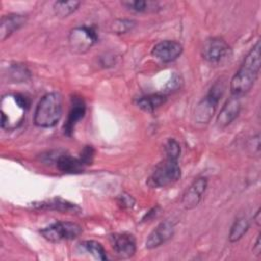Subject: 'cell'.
Listing matches in <instances>:
<instances>
[{
	"label": "cell",
	"instance_id": "cell-14",
	"mask_svg": "<svg viewBox=\"0 0 261 261\" xmlns=\"http://www.w3.org/2000/svg\"><path fill=\"white\" fill-rule=\"evenodd\" d=\"M242 108L240 97L232 96L222 106L220 112L217 115L216 123L218 127L223 128L229 125L240 114Z\"/></svg>",
	"mask_w": 261,
	"mask_h": 261
},
{
	"label": "cell",
	"instance_id": "cell-21",
	"mask_svg": "<svg viewBox=\"0 0 261 261\" xmlns=\"http://www.w3.org/2000/svg\"><path fill=\"white\" fill-rule=\"evenodd\" d=\"M80 5V1H56L53 3V9L58 17L64 18L73 13Z\"/></svg>",
	"mask_w": 261,
	"mask_h": 261
},
{
	"label": "cell",
	"instance_id": "cell-6",
	"mask_svg": "<svg viewBox=\"0 0 261 261\" xmlns=\"http://www.w3.org/2000/svg\"><path fill=\"white\" fill-rule=\"evenodd\" d=\"M68 46L75 54H85L97 43L98 36L94 28L89 25L74 27L69 31Z\"/></svg>",
	"mask_w": 261,
	"mask_h": 261
},
{
	"label": "cell",
	"instance_id": "cell-2",
	"mask_svg": "<svg viewBox=\"0 0 261 261\" xmlns=\"http://www.w3.org/2000/svg\"><path fill=\"white\" fill-rule=\"evenodd\" d=\"M63 110V98L58 92L45 94L38 102L33 121L41 128L54 127L60 120Z\"/></svg>",
	"mask_w": 261,
	"mask_h": 261
},
{
	"label": "cell",
	"instance_id": "cell-5",
	"mask_svg": "<svg viewBox=\"0 0 261 261\" xmlns=\"http://www.w3.org/2000/svg\"><path fill=\"white\" fill-rule=\"evenodd\" d=\"M180 176L181 169L178 160L165 157L155 167L149 178V184L154 188H166L177 182Z\"/></svg>",
	"mask_w": 261,
	"mask_h": 261
},
{
	"label": "cell",
	"instance_id": "cell-4",
	"mask_svg": "<svg viewBox=\"0 0 261 261\" xmlns=\"http://www.w3.org/2000/svg\"><path fill=\"white\" fill-rule=\"evenodd\" d=\"M225 90L224 82L217 81L210 88L209 92L196 105L194 117L198 123H208L215 114L217 106Z\"/></svg>",
	"mask_w": 261,
	"mask_h": 261
},
{
	"label": "cell",
	"instance_id": "cell-22",
	"mask_svg": "<svg viewBox=\"0 0 261 261\" xmlns=\"http://www.w3.org/2000/svg\"><path fill=\"white\" fill-rule=\"evenodd\" d=\"M121 4L130 11L134 12H147L149 10H155L157 2L145 1V0H126L122 1Z\"/></svg>",
	"mask_w": 261,
	"mask_h": 261
},
{
	"label": "cell",
	"instance_id": "cell-12",
	"mask_svg": "<svg viewBox=\"0 0 261 261\" xmlns=\"http://www.w3.org/2000/svg\"><path fill=\"white\" fill-rule=\"evenodd\" d=\"M208 180L204 176L196 178L186 190L181 197V205L185 209L191 210L196 208L202 200V197L207 189Z\"/></svg>",
	"mask_w": 261,
	"mask_h": 261
},
{
	"label": "cell",
	"instance_id": "cell-7",
	"mask_svg": "<svg viewBox=\"0 0 261 261\" xmlns=\"http://www.w3.org/2000/svg\"><path fill=\"white\" fill-rule=\"evenodd\" d=\"M82 232V226L71 221H57L40 230L42 237L51 243L74 240Z\"/></svg>",
	"mask_w": 261,
	"mask_h": 261
},
{
	"label": "cell",
	"instance_id": "cell-17",
	"mask_svg": "<svg viewBox=\"0 0 261 261\" xmlns=\"http://www.w3.org/2000/svg\"><path fill=\"white\" fill-rule=\"evenodd\" d=\"M55 163L57 168L63 173H79L86 167L80 157H72L65 153H61Z\"/></svg>",
	"mask_w": 261,
	"mask_h": 261
},
{
	"label": "cell",
	"instance_id": "cell-13",
	"mask_svg": "<svg viewBox=\"0 0 261 261\" xmlns=\"http://www.w3.org/2000/svg\"><path fill=\"white\" fill-rule=\"evenodd\" d=\"M33 207L36 209L58 211L62 213H72V214L82 213V209L80 206L67 200H64L60 197L51 198V199L40 201V202H35L33 203Z\"/></svg>",
	"mask_w": 261,
	"mask_h": 261
},
{
	"label": "cell",
	"instance_id": "cell-24",
	"mask_svg": "<svg viewBox=\"0 0 261 261\" xmlns=\"http://www.w3.org/2000/svg\"><path fill=\"white\" fill-rule=\"evenodd\" d=\"M164 152L167 158L178 160L181 153L179 143L175 139H168L164 145Z\"/></svg>",
	"mask_w": 261,
	"mask_h": 261
},
{
	"label": "cell",
	"instance_id": "cell-27",
	"mask_svg": "<svg viewBox=\"0 0 261 261\" xmlns=\"http://www.w3.org/2000/svg\"><path fill=\"white\" fill-rule=\"evenodd\" d=\"M248 149L250 151V154L256 157H259L260 155V136L259 134H256L251 138L248 142Z\"/></svg>",
	"mask_w": 261,
	"mask_h": 261
},
{
	"label": "cell",
	"instance_id": "cell-29",
	"mask_svg": "<svg viewBox=\"0 0 261 261\" xmlns=\"http://www.w3.org/2000/svg\"><path fill=\"white\" fill-rule=\"evenodd\" d=\"M118 204L122 207V208H125V209H132L135 205V199L126 194V193H123L122 195H120L118 197Z\"/></svg>",
	"mask_w": 261,
	"mask_h": 261
},
{
	"label": "cell",
	"instance_id": "cell-30",
	"mask_svg": "<svg viewBox=\"0 0 261 261\" xmlns=\"http://www.w3.org/2000/svg\"><path fill=\"white\" fill-rule=\"evenodd\" d=\"M253 252L256 256H260L261 255V242H260V234L257 236L256 239V243L253 246Z\"/></svg>",
	"mask_w": 261,
	"mask_h": 261
},
{
	"label": "cell",
	"instance_id": "cell-19",
	"mask_svg": "<svg viewBox=\"0 0 261 261\" xmlns=\"http://www.w3.org/2000/svg\"><path fill=\"white\" fill-rule=\"evenodd\" d=\"M250 222L246 217H239L234 220L232 223L229 233H228V240L231 243H236L240 241L249 230Z\"/></svg>",
	"mask_w": 261,
	"mask_h": 261
},
{
	"label": "cell",
	"instance_id": "cell-10",
	"mask_svg": "<svg viewBox=\"0 0 261 261\" xmlns=\"http://www.w3.org/2000/svg\"><path fill=\"white\" fill-rule=\"evenodd\" d=\"M182 45L174 40L160 41L152 49V55L163 63H168L176 60L182 53Z\"/></svg>",
	"mask_w": 261,
	"mask_h": 261
},
{
	"label": "cell",
	"instance_id": "cell-26",
	"mask_svg": "<svg viewBox=\"0 0 261 261\" xmlns=\"http://www.w3.org/2000/svg\"><path fill=\"white\" fill-rule=\"evenodd\" d=\"M182 85V80L180 75L173 73L170 77V80L166 83L164 88V93H172L174 91H177Z\"/></svg>",
	"mask_w": 261,
	"mask_h": 261
},
{
	"label": "cell",
	"instance_id": "cell-1",
	"mask_svg": "<svg viewBox=\"0 0 261 261\" xmlns=\"http://www.w3.org/2000/svg\"><path fill=\"white\" fill-rule=\"evenodd\" d=\"M261 66V44L260 40L250 49L245 56L240 68L230 80V93L232 96L242 97L255 85Z\"/></svg>",
	"mask_w": 261,
	"mask_h": 261
},
{
	"label": "cell",
	"instance_id": "cell-3",
	"mask_svg": "<svg viewBox=\"0 0 261 261\" xmlns=\"http://www.w3.org/2000/svg\"><path fill=\"white\" fill-rule=\"evenodd\" d=\"M30 107V100L22 94L5 95L1 99V127L13 129L23 120L24 113Z\"/></svg>",
	"mask_w": 261,
	"mask_h": 261
},
{
	"label": "cell",
	"instance_id": "cell-31",
	"mask_svg": "<svg viewBox=\"0 0 261 261\" xmlns=\"http://www.w3.org/2000/svg\"><path fill=\"white\" fill-rule=\"evenodd\" d=\"M158 206H156V207H154L153 209H151L149 212H147V214L144 216V218H143V220H149L150 218H152V217H154V216H156L157 215V213H158Z\"/></svg>",
	"mask_w": 261,
	"mask_h": 261
},
{
	"label": "cell",
	"instance_id": "cell-23",
	"mask_svg": "<svg viewBox=\"0 0 261 261\" xmlns=\"http://www.w3.org/2000/svg\"><path fill=\"white\" fill-rule=\"evenodd\" d=\"M136 25V21L127 18H119L115 19L111 24V31L114 34H125L132 31Z\"/></svg>",
	"mask_w": 261,
	"mask_h": 261
},
{
	"label": "cell",
	"instance_id": "cell-8",
	"mask_svg": "<svg viewBox=\"0 0 261 261\" xmlns=\"http://www.w3.org/2000/svg\"><path fill=\"white\" fill-rule=\"evenodd\" d=\"M229 45L220 37H212L207 39L204 42L201 50L203 59L209 63H219L229 55Z\"/></svg>",
	"mask_w": 261,
	"mask_h": 261
},
{
	"label": "cell",
	"instance_id": "cell-32",
	"mask_svg": "<svg viewBox=\"0 0 261 261\" xmlns=\"http://www.w3.org/2000/svg\"><path fill=\"white\" fill-rule=\"evenodd\" d=\"M254 220H255L257 226H260V208L257 210V212H256V214L254 216Z\"/></svg>",
	"mask_w": 261,
	"mask_h": 261
},
{
	"label": "cell",
	"instance_id": "cell-16",
	"mask_svg": "<svg viewBox=\"0 0 261 261\" xmlns=\"http://www.w3.org/2000/svg\"><path fill=\"white\" fill-rule=\"evenodd\" d=\"M27 22V16L18 13L3 15L0 21V40L5 41L14 32L22 28Z\"/></svg>",
	"mask_w": 261,
	"mask_h": 261
},
{
	"label": "cell",
	"instance_id": "cell-18",
	"mask_svg": "<svg viewBox=\"0 0 261 261\" xmlns=\"http://www.w3.org/2000/svg\"><path fill=\"white\" fill-rule=\"evenodd\" d=\"M166 102V95L162 93H155L142 96L137 99L136 104L139 108L147 112H153Z\"/></svg>",
	"mask_w": 261,
	"mask_h": 261
},
{
	"label": "cell",
	"instance_id": "cell-20",
	"mask_svg": "<svg viewBox=\"0 0 261 261\" xmlns=\"http://www.w3.org/2000/svg\"><path fill=\"white\" fill-rule=\"evenodd\" d=\"M81 246L84 250H86L88 253H90L95 259L106 261L108 259L106 250L104 249L103 245L97 241L94 240H87L81 243Z\"/></svg>",
	"mask_w": 261,
	"mask_h": 261
},
{
	"label": "cell",
	"instance_id": "cell-28",
	"mask_svg": "<svg viewBox=\"0 0 261 261\" xmlns=\"http://www.w3.org/2000/svg\"><path fill=\"white\" fill-rule=\"evenodd\" d=\"M94 154H95V151L93 149L92 146H86L83 151L81 152V155H80V158L82 159V161L85 163L86 166L90 165L92 162H93V158H94Z\"/></svg>",
	"mask_w": 261,
	"mask_h": 261
},
{
	"label": "cell",
	"instance_id": "cell-15",
	"mask_svg": "<svg viewBox=\"0 0 261 261\" xmlns=\"http://www.w3.org/2000/svg\"><path fill=\"white\" fill-rule=\"evenodd\" d=\"M86 114V103L80 96H73L71 98L70 109L68 111L67 119L63 125V132L66 136H71L75 124Z\"/></svg>",
	"mask_w": 261,
	"mask_h": 261
},
{
	"label": "cell",
	"instance_id": "cell-25",
	"mask_svg": "<svg viewBox=\"0 0 261 261\" xmlns=\"http://www.w3.org/2000/svg\"><path fill=\"white\" fill-rule=\"evenodd\" d=\"M10 73L13 76L14 81H27L31 75L29 69L21 64L13 65L11 67Z\"/></svg>",
	"mask_w": 261,
	"mask_h": 261
},
{
	"label": "cell",
	"instance_id": "cell-11",
	"mask_svg": "<svg viewBox=\"0 0 261 261\" xmlns=\"http://www.w3.org/2000/svg\"><path fill=\"white\" fill-rule=\"evenodd\" d=\"M175 225L171 220H164L160 222L148 236L145 247L149 250L158 248L168 242L174 234Z\"/></svg>",
	"mask_w": 261,
	"mask_h": 261
},
{
	"label": "cell",
	"instance_id": "cell-9",
	"mask_svg": "<svg viewBox=\"0 0 261 261\" xmlns=\"http://www.w3.org/2000/svg\"><path fill=\"white\" fill-rule=\"evenodd\" d=\"M110 243L114 253L122 259L133 257L137 251L136 239L128 232H117L111 234Z\"/></svg>",
	"mask_w": 261,
	"mask_h": 261
}]
</instances>
